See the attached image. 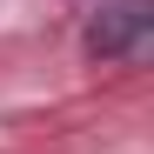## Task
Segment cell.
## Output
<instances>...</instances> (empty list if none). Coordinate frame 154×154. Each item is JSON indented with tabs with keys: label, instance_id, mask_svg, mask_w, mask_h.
<instances>
[{
	"label": "cell",
	"instance_id": "cell-1",
	"mask_svg": "<svg viewBox=\"0 0 154 154\" xmlns=\"http://www.w3.org/2000/svg\"><path fill=\"white\" fill-rule=\"evenodd\" d=\"M141 40H147V7H141V0H127V7H107V14H94V20H87V47H94L100 60L134 54Z\"/></svg>",
	"mask_w": 154,
	"mask_h": 154
}]
</instances>
